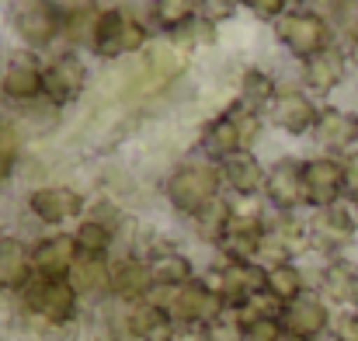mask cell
Here are the masks:
<instances>
[{"instance_id":"6da1fadb","label":"cell","mask_w":358,"mask_h":341,"mask_svg":"<svg viewBox=\"0 0 358 341\" xmlns=\"http://www.w3.org/2000/svg\"><path fill=\"white\" fill-rule=\"evenodd\" d=\"M220 188H223L220 164H213V160H185L167 178V202L181 216L195 220L199 213H206L209 206L220 202Z\"/></svg>"},{"instance_id":"7a4b0ae2","label":"cell","mask_w":358,"mask_h":341,"mask_svg":"<svg viewBox=\"0 0 358 341\" xmlns=\"http://www.w3.org/2000/svg\"><path fill=\"white\" fill-rule=\"evenodd\" d=\"M150 300L157 307H164L185 328H209L213 321H220L230 310L223 303V296L216 293V286L206 279H192L185 286H174V289H153Z\"/></svg>"},{"instance_id":"3957f363","label":"cell","mask_w":358,"mask_h":341,"mask_svg":"<svg viewBox=\"0 0 358 341\" xmlns=\"http://www.w3.org/2000/svg\"><path fill=\"white\" fill-rule=\"evenodd\" d=\"M150 46V35L143 28V21L136 14H129L125 7H108L98 14V28H94V56L101 60H119L129 53H139Z\"/></svg>"},{"instance_id":"277c9868","label":"cell","mask_w":358,"mask_h":341,"mask_svg":"<svg viewBox=\"0 0 358 341\" xmlns=\"http://www.w3.org/2000/svg\"><path fill=\"white\" fill-rule=\"evenodd\" d=\"M21 300H24V310H28L31 317H38V321L59 328V324H70V321L77 317L80 293L73 289L70 279H42V275H35V279L24 286Z\"/></svg>"},{"instance_id":"5b68a950","label":"cell","mask_w":358,"mask_h":341,"mask_svg":"<svg viewBox=\"0 0 358 341\" xmlns=\"http://www.w3.org/2000/svg\"><path fill=\"white\" fill-rule=\"evenodd\" d=\"M10 25L21 35V42L35 53V49L52 46L63 35V11L56 0H14Z\"/></svg>"},{"instance_id":"8992f818","label":"cell","mask_w":358,"mask_h":341,"mask_svg":"<svg viewBox=\"0 0 358 341\" xmlns=\"http://www.w3.org/2000/svg\"><path fill=\"white\" fill-rule=\"evenodd\" d=\"M275 35H278V42H282L292 56H299L303 63H306L310 56L324 53L327 42H331L327 21H324L320 14H313V11H285V14L275 21Z\"/></svg>"},{"instance_id":"52a82bcc","label":"cell","mask_w":358,"mask_h":341,"mask_svg":"<svg viewBox=\"0 0 358 341\" xmlns=\"http://www.w3.org/2000/svg\"><path fill=\"white\" fill-rule=\"evenodd\" d=\"M0 91L7 102L28 105L45 95V63L31 49H14L0 67Z\"/></svg>"},{"instance_id":"ba28073f","label":"cell","mask_w":358,"mask_h":341,"mask_svg":"<svg viewBox=\"0 0 358 341\" xmlns=\"http://www.w3.org/2000/svg\"><path fill=\"white\" fill-rule=\"evenodd\" d=\"M264 279L268 268L257 261H243V258H223V265L216 268V293L223 296V303L234 310L240 303H247L250 296L264 293Z\"/></svg>"},{"instance_id":"9c48e42d","label":"cell","mask_w":358,"mask_h":341,"mask_svg":"<svg viewBox=\"0 0 358 341\" xmlns=\"http://www.w3.org/2000/svg\"><path fill=\"white\" fill-rule=\"evenodd\" d=\"M264 220L257 209H240V206H230L227 213V223H223V237H220V251L223 258H243V261H254L257 258V247L264 240Z\"/></svg>"},{"instance_id":"30bf717a","label":"cell","mask_w":358,"mask_h":341,"mask_svg":"<svg viewBox=\"0 0 358 341\" xmlns=\"http://www.w3.org/2000/svg\"><path fill=\"white\" fill-rule=\"evenodd\" d=\"M303 185H306V206H313V209L338 206L348 188L345 164L334 157H313L303 164Z\"/></svg>"},{"instance_id":"8fae6325","label":"cell","mask_w":358,"mask_h":341,"mask_svg":"<svg viewBox=\"0 0 358 341\" xmlns=\"http://www.w3.org/2000/svg\"><path fill=\"white\" fill-rule=\"evenodd\" d=\"M87 88V63L77 53H59L45 63V98L52 105H70Z\"/></svg>"},{"instance_id":"7c38bea8","label":"cell","mask_w":358,"mask_h":341,"mask_svg":"<svg viewBox=\"0 0 358 341\" xmlns=\"http://www.w3.org/2000/svg\"><path fill=\"white\" fill-rule=\"evenodd\" d=\"M264 199L278 213H296L306 206V185H303V164L299 160H275L264 178Z\"/></svg>"},{"instance_id":"4fadbf2b","label":"cell","mask_w":358,"mask_h":341,"mask_svg":"<svg viewBox=\"0 0 358 341\" xmlns=\"http://www.w3.org/2000/svg\"><path fill=\"white\" fill-rule=\"evenodd\" d=\"M28 209H31V216L38 223L63 227V223H70V220H77L84 213V199L70 185H45V188H35L28 195Z\"/></svg>"},{"instance_id":"5bb4252c","label":"cell","mask_w":358,"mask_h":341,"mask_svg":"<svg viewBox=\"0 0 358 341\" xmlns=\"http://www.w3.org/2000/svg\"><path fill=\"white\" fill-rule=\"evenodd\" d=\"M282 328H285V335L317 341L327 328H331L327 300H324V296H317V293H303L299 300L285 303V307H282Z\"/></svg>"},{"instance_id":"9a60e30c","label":"cell","mask_w":358,"mask_h":341,"mask_svg":"<svg viewBox=\"0 0 358 341\" xmlns=\"http://www.w3.org/2000/svg\"><path fill=\"white\" fill-rule=\"evenodd\" d=\"M153 275H150V261L143 254H122L112 261V296L122 300L125 307L143 303L153 296Z\"/></svg>"},{"instance_id":"2e32d148","label":"cell","mask_w":358,"mask_h":341,"mask_svg":"<svg viewBox=\"0 0 358 341\" xmlns=\"http://www.w3.org/2000/svg\"><path fill=\"white\" fill-rule=\"evenodd\" d=\"M77 258L80 251H77L73 233H52L31 247V265H35V275L42 279H70Z\"/></svg>"},{"instance_id":"e0dca14e","label":"cell","mask_w":358,"mask_h":341,"mask_svg":"<svg viewBox=\"0 0 358 341\" xmlns=\"http://www.w3.org/2000/svg\"><path fill=\"white\" fill-rule=\"evenodd\" d=\"M181 324L164 310L157 307L153 300H143V303H132L125 310V331L132 335L136 341H178Z\"/></svg>"},{"instance_id":"ac0fdd59","label":"cell","mask_w":358,"mask_h":341,"mask_svg":"<svg viewBox=\"0 0 358 341\" xmlns=\"http://www.w3.org/2000/svg\"><path fill=\"white\" fill-rule=\"evenodd\" d=\"M310 244L320 247V251H338L345 247L352 237H355V216L352 209H345L341 202L338 206H324V209H313L310 216Z\"/></svg>"},{"instance_id":"d6986e66","label":"cell","mask_w":358,"mask_h":341,"mask_svg":"<svg viewBox=\"0 0 358 341\" xmlns=\"http://www.w3.org/2000/svg\"><path fill=\"white\" fill-rule=\"evenodd\" d=\"M243 150H247V139H243V129H240V118L234 109L216 115L206 125V132H202V153H206V160L223 164V160H230L234 153H243Z\"/></svg>"},{"instance_id":"ffe728a7","label":"cell","mask_w":358,"mask_h":341,"mask_svg":"<svg viewBox=\"0 0 358 341\" xmlns=\"http://www.w3.org/2000/svg\"><path fill=\"white\" fill-rule=\"evenodd\" d=\"M31 279V247L17 237H0V293H24Z\"/></svg>"},{"instance_id":"44dd1931","label":"cell","mask_w":358,"mask_h":341,"mask_svg":"<svg viewBox=\"0 0 358 341\" xmlns=\"http://www.w3.org/2000/svg\"><path fill=\"white\" fill-rule=\"evenodd\" d=\"M220 171H223V185H227L234 195H240V199H250V195L264 192L268 167H261V160H257L250 150L234 153L230 160H223V164H220Z\"/></svg>"},{"instance_id":"7402d4cb","label":"cell","mask_w":358,"mask_h":341,"mask_svg":"<svg viewBox=\"0 0 358 341\" xmlns=\"http://www.w3.org/2000/svg\"><path fill=\"white\" fill-rule=\"evenodd\" d=\"M317 105L303 95V91H285V95H278L275 98V105H271V122L282 129V132H289V136H303V132H310L313 125H317Z\"/></svg>"},{"instance_id":"603a6c76","label":"cell","mask_w":358,"mask_h":341,"mask_svg":"<svg viewBox=\"0 0 358 341\" xmlns=\"http://www.w3.org/2000/svg\"><path fill=\"white\" fill-rule=\"evenodd\" d=\"M341 81H345V53H338L334 46H327L324 53L303 63V84L313 95H331Z\"/></svg>"},{"instance_id":"cb8c5ba5","label":"cell","mask_w":358,"mask_h":341,"mask_svg":"<svg viewBox=\"0 0 358 341\" xmlns=\"http://www.w3.org/2000/svg\"><path fill=\"white\" fill-rule=\"evenodd\" d=\"M143 258L150 261V275H153L157 289H174V286H185V282L195 279V268H192L188 254H181L174 247H157Z\"/></svg>"},{"instance_id":"d4e9b609","label":"cell","mask_w":358,"mask_h":341,"mask_svg":"<svg viewBox=\"0 0 358 341\" xmlns=\"http://www.w3.org/2000/svg\"><path fill=\"white\" fill-rule=\"evenodd\" d=\"M313 136L324 150H348L358 139V118L341 109H324L317 115V125H313Z\"/></svg>"},{"instance_id":"484cf974","label":"cell","mask_w":358,"mask_h":341,"mask_svg":"<svg viewBox=\"0 0 358 341\" xmlns=\"http://www.w3.org/2000/svg\"><path fill=\"white\" fill-rule=\"evenodd\" d=\"M320 293L327 303H338V307H352L358 303V265L352 261H331L324 272H320Z\"/></svg>"},{"instance_id":"4316f807","label":"cell","mask_w":358,"mask_h":341,"mask_svg":"<svg viewBox=\"0 0 358 341\" xmlns=\"http://www.w3.org/2000/svg\"><path fill=\"white\" fill-rule=\"evenodd\" d=\"M70 282L80 296H112V261L80 254L70 272Z\"/></svg>"},{"instance_id":"83f0119b","label":"cell","mask_w":358,"mask_h":341,"mask_svg":"<svg viewBox=\"0 0 358 341\" xmlns=\"http://www.w3.org/2000/svg\"><path fill=\"white\" fill-rule=\"evenodd\" d=\"M143 70L150 74V88H164L167 81H174L185 70V53L174 42H150Z\"/></svg>"},{"instance_id":"f1b7e54d","label":"cell","mask_w":358,"mask_h":341,"mask_svg":"<svg viewBox=\"0 0 358 341\" xmlns=\"http://www.w3.org/2000/svg\"><path fill=\"white\" fill-rule=\"evenodd\" d=\"M73 240H77V251H80V254L108 258V251H112V244H115V223H108V220H101V216L80 220V227L73 230Z\"/></svg>"},{"instance_id":"f546056e","label":"cell","mask_w":358,"mask_h":341,"mask_svg":"<svg viewBox=\"0 0 358 341\" xmlns=\"http://www.w3.org/2000/svg\"><path fill=\"white\" fill-rule=\"evenodd\" d=\"M275 98H278L275 81H271L264 70L250 67V70H243V74H240V105H243V109L261 112L264 105H275Z\"/></svg>"},{"instance_id":"4dcf8cb0","label":"cell","mask_w":358,"mask_h":341,"mask_svg":"<svg viewBox=\"0 0 358 341\" xmlns=\"http://www.w3.org/2000/svg\"><path fill=\"white\" fill-rule=\"evenodd\" d=\"M264 293H271V296L285 307V303H292V300H299V296L306 293V279H303V272H299L292 261H289V265H275V268H268Z\"/></svg>"},{"instance_id":"1f68e13d","label":"cell","mask_w":358,"mask_h":341,"mask_svg":"<svg viewBox=\"0 0 358 341\" xmlns=\"http://www.w3.org/2000/svg\"><path fill=\"white\" fill-rule=\"evenodd\" d=\"M153 18L171 35L181 32L192 18H199V0H153Z\"/></svg>"},{"instance_id":"d6a6232c","label":"cell","mask_w":358,"mask_h":341,"mask_svg":"<svg viewBox=\"0 0 358 341\" xmlns=\"http://www.w3.org/2000/svg\"><path fill=\"white\" fill-rule=\"evenodd\" d=\"M174 42H185V46H213L216 42V25L209 18H192L181 32H174Z\"/></svg>"},{"instance_id":"836d02e7","label":"cell","mask_w":358,"mask_h":341,"mask_svg":"<svg viewBox=\"0 0 358 341\" xmlns=\"http://www.w3.org/2000/svg\"><path fill=\"white\" fill-rule=\"evenodd\" d=\"M240 328H243V341H282V335H285L282 317H264V321H250Z\"/></svg>"},{"instance_id":"e575fe53","label":"cell","mask_w":358,"mask_h":341,"mask_svg":"<svg viewBox=\"0 0 358 341\" xmlns=\"http://www.w3.org/2000/svg\"><path fill=\"white\" fill-rule=\"evenodd\" d=\"M17 153H21V136H17V129H14L10 122H0V174L10 171V164L17 160Z\"/></svg>"},{"instance_id":"d590c367","label":"cell","mask_w":358,"mask_h":341,"mask_svg":"<svg viewBox=\"0 0 358 341\" xmlns=\"http://www.w3.org/2000/svg\"><path fill=\"white\" fill-rule=\"evenodd\" d=\"M206 335H209V341H243V328H240V321L234 317V310H227L220 321H213L206 328Z\"/></svg>"},{"instance_id":"8d00e7d4","label":"cell","mask_w":358,"mask_h":341,"mask_svg":"<svg viewBox=\"0 0 358 341\" xmlns=\"http://www.w3.org/2000/svg\"><path fill=\"white\" fill-rule=\"evenodd\" d=\"M240 7V0H199V14L202 18H209L213 25H220V21H227V18H234V11Z\"/></svg>"},{"instance_id":"74e56055","label":"cell","mask_w":358,"mask_h":341,"mask_svg":"<svg viewBox=\"0 0 358 341\" xmlns=\"http://www.w3.org/2000/svg\"><path fill=\"white\" fill-rule=\"evenodd\" d=\"M240 7H247L261 21H278L285 14V0H240Z\"/></svg>"},{"instance_id":"f35d334b","label":"cell","mask_w":358,"mask_h":341,"mask_svg":"<svg viewBox=\"0 0 358 341\" xmlns=\"http://www.w3.org/2000/svg\"><path fill=\"white\" fill-rule=\"evenodd\" d=\"M334 341H358V310H348L334 321Z\"/></svg>"},{"instance_id":"ab89813d","label":"cell","mask_w":358,"mask_h":341,"mask_svg":"<svg viewBox=\"0 0 358 341\" xmlns=\"http://www.w3.org/2000/svg\"><path fill=\"white\" fill-rule=\"evenodd\" d=\"M345 164V174H348V188L358 195V153H352V157H345L341 160Z\"/></svg>"},{"instance_id":"60d3db41","label":"cell","mask_w":358,"mask_h":341,"mask_svg":"<svg viewBox=\"0 0 358 341\" xmlns=\"http://www.w3.org/2000/svg\"><path fill=\"white\" fill-rule=\"evenodd\" d=\"M178 341H209V335H206V328H188V331H181Z\"/></svg>"},{"instance_id":"b9f144b4","label":"cell","mask_w":358,"mask_h":341,"mask_svg":"<svg viewBox=\"0 0 358 341\" xmlns=\"http://www.w3.org/2000/svg\"><path fill=\"white\" fill-rule=\"evenodd\" d=\"M348 56H352V63H358V25L348 32Z\"/></svg>"},{"instance_id":"7bdbcfd3","label":"cell","mask_w":358,"mask_h":341,"mask_svg":"<svg viewBox=\"0 0 358 341\" xmlns=\"http://www.w3.org/2000/svg\"><path fill=\"white\" fill-rule=\"evenodd\" d=\"M282 341H306V338H296V335H282Z\"/></svg>"},{"instance_id":"ee69618b","label":"cell","mask_w":358,"mask_h":341,"mask_svg":"<svg viewBox=\"0 0 358 341\" xmlns=\"http://www.w3.org/2000/svg\"><path fill=\"white\" fill-rule=\"evenodd\" d=\"M355 209H358V195H355Z\"/></svg>"}]
</instances>
